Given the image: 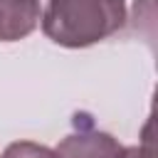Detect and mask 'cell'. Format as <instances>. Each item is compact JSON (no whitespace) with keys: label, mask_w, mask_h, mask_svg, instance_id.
<instances>
[{"label":"cell","mask_w":158,"mask_h":158,"mask_svg":"<svg viewBox=\"0 0 158 158\" xmlns=\"http://www.w3.org/2000/svg\"><path fill=\"white\" fill-rule=\"evenodd\" d=\"M40 0H0V42H20L40 25Z\"/></svg>","instance_id":"obj_3"},{"label":"cell","mask_w":158,"mask_h":158,"mask_svg":"<svg viewBox=\"0 0 158 158\" xmlns=\"http://www.w3.org/2000/svg\"><path fill=\"white\" fill-rule=\"evenodd\" d=\"M57 158H123V146L106 131H77L59 141Z\"/></svg>","instance_id":"obj_2"},{"label":"cell","mask_w":158,"mask_h":158,"mask_svg":"<svg viewBox=\"0 0 158 158\" xmlns=\"http://www.w3.org/2000/svg\"><path fill=\"white\" fill-rule=\"evenodd\" d=\"M40 20L54 44L84 49L126 25V0H47Z\"/></svg>","instance_id":"obj_1"},{"label":"cell","mask_w":158,"mask_h":158,"mask_svg":"<svg viewBox=\"0 0 158 158\" xmlns=\"http://www.w3.org/2000/svg\"><path fill=\"white\" fill-rule=\"evenodd\" d=\"M0 158H57V153L35 141H15L2 151Z\"/></svg>","instance_id":"obj_4"}]
</instances>
